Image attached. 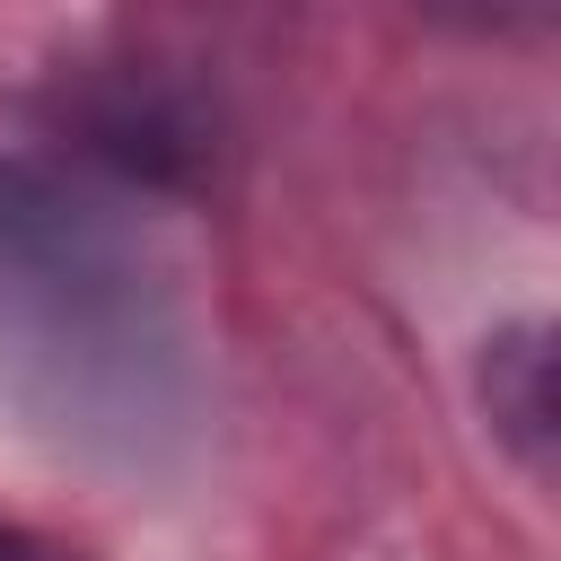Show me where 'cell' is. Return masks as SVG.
Returning <instances> with one entry per match:
<instances>
[{
  "mask_svg": "<svg viewBox=\"0 0 561 561\" xmlns=\"http://www.w3.org/2000/svg\"><path fill=\"white\" fill-rule=\"evenodd\" d=\"M482 403H491V430L526 456H543L552 438V351H543V324H517L491 342L482 359Z\"/></svg>",
  "mask_w": 561,
  "mask_h": 561,
  "instance_id": "6da1fadb",
  "label": "cell"
},
{
  "mask_svg": "<svg viewBox=\"0 0 561 561\" xmlns=\"http://www.w3.org/2000/svg\"><path fill=\"white\" fill-rule=\"evenodd\" d=\"M0 561H88V552H70V543H53V535H35V526L0 517Z\"/></svg>",
  "mask_w": 561,
  "mask_h": 561,
  "instance_id": "7a4b0ae2",
  "label": "cell"
}]
</instances>
